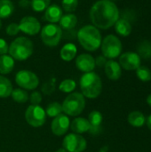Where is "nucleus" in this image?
<instances>
[{"label": "nucleus", "instance_id": "obj_1", "mask_svg": "<svg viewBox=\"0 0 151 152\" xmlns=\"http://www.w3.org/2000/svg\"><path fill=\"white\" fill-rule=\"evenodd\" d=\"M90 19L97 28L108 29L119 19V11L115 3L109 0L97 1L90 10Z\"/></svg>", "mask_w": 151, "mask_h": 152}, {"label": "nucleus", "instance_id": "obj_2", "mask_svg": "<svg viewBox=\"0 0 151 152\" xmlns=\"http://www.w3.org/2000/svg\"><path fill=\"white\" fill-rule=\"evenodd\" d=\"M77 39L84 49L93 52L101 45V35L93 25H86L81 28L77 33Z\"/></svg>", "mask_w": 151, "mask_h": 152}, {"label": "nucleus", "instance_id": "obj_3", "mask_svg": "<svg viewBox=\"0 0 151 152\" xmlns=\"http://www.w3.org/2000/svg\"><path fill=\"white\" fill-rule=\"evenodd\" d=\"M80 88L82 94L89 99L97 98L102 90V82L101 77L94 72L85 73L80 78Z\"/></svg>", "mask_w": 151, "mask_h": 152}, {"label": "nucleus", "instance_id": "obj_4", "mask_svg": "<svg viewBox=\"0 0 151 152\" xmlns=\"http://www.w3.org/2000/svg\"><path fill=\"white\" fill-rule=\"evenodd\" d=\"M9 53L17 61H25L33 53V44L31 40L25 37L15 38L9 46Z\"/></svg>", "mask_w": 151, "mask_h": 152}, {"label": "nucleus", "instance_id": "obj_5", "mask_svg": "<svg viewBox=\"0 0 151 152\" xmlns=\"http://www.w3.org/2000/svg\"><path fill=\"white\" fill-rule=\"evenodd\" d=\"M61 106L62 111L66 115L73 117L78 116L85 107V96L80 93H72L65 98Z\"/></svg>", "mask_w": 151, "mask_h": 152}, {"label": "nucleus", "instance_id": "obj_6", "mask_svg": "<svg viewBox=\"0 0 151 152\" xmlns=\"http://www.w3.org/2000/svg\"><path fill=\"white\" fill-rule=\"evenodd\" d=\"M101 52L104 57L115 59L118 57L122 52V44L119 38L114 35L107 36L101 41Z\"/></svg>", "mask_w": 151, "mask_h": 152}, {"label": "nucleus", "instance_id": "obj_7", "mask_svg": "<svg viewBox=\"0 0 151 152\" xmlns=\"http://www.w3.org/2000/svg\"><path fill=\"white\" fill-rule=\"evenodd\" d=\"M62 37L61 28L55 24H47L41 29V39L47 46H56Z\"/></svg>", "mask_w": 151, "mask_h": 152}, {"label": "nucleus", "instance_id": "obj_8", "mask_svg": "<svg viewBox=\"0 0 151 152\" xmlns=\"http://www.w3.org/2000/svg\"><path fill=\"white\" fill-rule=\"evenodd\" d=\"M25 118L28 124L33 127L42 126L46 119L45 110L39 105H30L25 112Z\"/></svg>", "mask_w": 151, "mask_h": 152}, {"label": "nucleus", "instance_id": "obj_9", "mask_svg": "<svg viewBox=\"0 0 151 152\" xmlns=\"http://www.w3.org/2000/svg\"><path fill=\"white\" fill-rule=\"evenodd\" d=\"M16 84L26 90H34L39 84L38 77L29 70H20L15 76Z\"/></svg>", "mask_w": 151, "mask_h": 152}, {"label": "nucleus", "instance_id": "obj_10", "mask_svg": "<svg viewBox=\"0 0 151 152\" xmlns=\"http://www.w3.org/2000/svg\"><path fill=\"white\" fill-rule=\"evenodd\" d=\"M62 146L68 152H83L87 147V142L82 135L69 134L63 139Z\"/></svg>", "mask_w": 151, "mask_h": 152}, {"label": "nucleus", "instance_id": "obj_11", "mask_svg": "<svg viewBox=\"0 0 151 152\" xmlns=\"http://www.w3.org/2000/svg\"><path fill=\"white\" fill-rule=\"evenodd\" d=\"M20 30L25 34L35 36L41 29V24L36 18L33 16H25L23 17L19 23Z\"/></svg>", "mask_w": 151, "mask_h": 152}, {"label": "nucleus", "instance_id": "obj_12", "mask_svg": "<svg viewBox=\"0 0 151 152\" xmlns=\"http://www.w3.org/2000/svg\"><path fill=\"white\" fill-rule=\"evenodd\" d=\"M119 65L125 70H136L141 66V58L136 53L127 52L119 57Z\"/></svg>", "mask_w": 151, "mask_h": 152}, {"label": "nucleus", "instance_id": "obj_13", "mask_svg": "<svg viewBox=\"0 0 151 152\" xmlns=\"http://www.w3.org/2000/svg\"><path fill=\"white\" fill-rule=\"evenodd\" d=\"M69 126H70V120L69 117H67L66 114L65 115L60 114L53 118L51 125V129L55 135L61 136L68 132Z\"/></svg>", "mask_w": 151, "mask_h": 152}, {"label": "nucleus", "instance_id": "obj_14", "mask_svg": "<svg viewBox=\"0 0 151 152\" xmlns=\"http://www.w3.org/2000/svg\"><path fill=\"white\" fill-rule=\"evenodd\" d=\"M76 66L77 68L85 72H92L95 68V59L88 53H82L77 57L76 60Z\"/></svg>", "mask_w": 151, "mask_h": 152}, {"label": "nucleus", "instance_id": "obj_15", "mask_svg": "<svg viewBox=\"0 0 151 152\" xmlns=\"http://www.w3.org/2000/svg\"><path fill=\"white\" fill-rule=\"evenodd\" d=\"M102 114L98 110H93L88 116V121L90 124L89 133L92 134H98L101 133V126L102 123Z\"/></svg>", "mask_w": 151, "mask_h": 152}, {"label": "nucleus", "instance_id": "obj_16", "mask_svg": "<svg viewBox=\"0 0 151 152\" xmlns=\"http://www.w3.org/2000/svg\"><path fill=\"white\" fill-rule=\"evenodd\" d=\"M104 68H105V74L109 79L117 80L120 78L122 75V70H121V66L119 65L118 62L113 60L108 61Z\"/></svg>", "mask_w": 151, "mask_h": 152}, {"label": "nucleus", "instance_id": "obj_17", "mask_svg": "<svg viewBox=\"0 0 151 152\" xmlns=\"http://www.w3.org/2000/svg\"><path fill=\"white\" fill-rule=\"evenodd\" d=\"M70 129L74 134H84L86 132H89L90 130V124L88 119L84 118H76L71 123H70Z\"/></svg>", "mask_w": 151, "mask_h": 152}, {"label": "nucleus", "instance_id": "obj_18", "mask_svg": "<svg viewBox=\"0 0 151 152\" xmlns=\"http://www.w3.org/2000/svg\"><path fill=\"white\" fill-rule=\"evenodd\" d=\"M61 16H62V10L57 4L49 5L46 8L45 12H44L45 20L49 21L51 23H55V22L60 21Z\"/></svg>", "mask_w": 151, "mask_h": 152}, {"label": "nucleus", "instance_id": "obj_19", "mask_svg": "<svg viewBox=\"0 0 151 152\" xmlns=\"http://www.w3.org/2000/svg\"><path fill=\"white\" fill-rule=\"evenodd\" d=\"M14 68V59L7 54L0 55V73L8 74Z\"/></svg>", "mask_w": 151, "mask_h": 152}, {"label": "nucleus", "instance_id": "obj_20", "mask_svg": "<svg viewBox=\"0 0 151 152\" xmlns=\"http://www.w3.org/2000/svg\"><path fill=\"white\" fill-rule=\"evenodd\" d=\"M115 29L122 37H127L132 32V25L126 19H118L115 23Z\"/></svg>", "mask_w": 151, "mask_h": 152}, {"label": "nucleus", "instance_id": "obj_21", "mask_svg": "<svg viewBox=\"0 0 151 152\" xmlns=\"http://www.w3.org/2000/svg\"><path fill=\"white\" fill-rule=\"evenodd\" d=\"M77 46L74 44L69 43L66 44L61 50V57L65 61H72L75 56L77 55Z\"/></svg>", "mask_w": 151, "mask_h": 152}, {"label": "nucleus", "instance_id": "obj_22", "mask_svg": "<svg viewBox=\"0 0 151 152\" xmlns=\"http://www.w3.org/2000/svg\"><path fill=\"white\" fill-rule=\"evenodd\" d=\"M77 23V18L75 14L72 13L62 15L60 20V27L65 30L72 29L73 28L76 27Z\"/></svg>", "mask_w": 151, "mask_h": 152}, {"label": "nucleus", "instance_id": "obj_23", "mask_svg": "<svg viewBox=\"0 0 151 152\" xmlns=\"http://www.w3.org/2000/svg\"><path fill=\"white\" fill-rule=\"evenodd\" d=\"M146 117L140 111H133L128 115V123L134 127H142L146 124Z\"/></svg>", "mask_w": 151, "mask_h": 152}, {"label": "nucleus", "instance_id": "obj_24", "mask_svg": "<svg viewBox=\"0 0 151 152\" xmlns=\"http://www.w3.org/2000/svg\"><path fill=\"white\" fill-rule=\"evenodd\" d=\"M14 11V5L11 0H0V19L10 17Z\"/></svg>", "mask_w": 151, "mask_h": 152}, {"label": "nucleus", "instance_id": "obj_25", "mask_svg": "<svg viewBox=\"0 0 151 152\" xmlns=\"http://www.w3.org/2000/svg\"><path fill=\"white\" fill-rule=\"evenodd\" d=\"M12 85L5 77L0 76V98H7L11 96Z\"/></svg>", "mask_w": 151, "mask_h": 152}, {"label": "nucleus", "instance_id": "obj_26", "mask_svg": "<svg viewBox=\"0 0 151 152\" xmlns=\"http://www.w3.org/2000/svg\"><path fill=\"white\" fill-rule=\"evenodd\" d=\"M138 55L140 58L149 60L151 58V43L149 41H142L139 44L137 47Z\"/></svg>", "mask_w": 151, "mask_h": 152}, {"label": "nucleus", "instance_id": "obj_27", "mask_svg": "<svg viewBox=\"0 0 151 152\" xmlns=\"http://www.w3.org/2000/svg\"><path fill=\"white\" fill-rule=\"evenodd\" d=\"M11 96L13 101H15L18 103H25L28 100V94L26 91L20 89V88H16L12 89Z\"/></svg>", "mask_w": 151, "mask_h": 152}, {"label": "nucleus", "instance_id": "obj_28", "mask_svg": "<svg viewBox=\"0 0 151 152\" xmlns=\"http://www.w3.org/2000/svg\"><path fill=\"white\" fill-rule=\"evenodd\" d=\"M62 112V106L57 102H51L45 109V114L50 118H55L58 115L61 114Z\"/></svg>", "mask_w": 151, "mask_h": 152}, {"label": "nucleus", "instance_id": "obj_29", "mask_svg": "<svg viewBox=\"0 0 151 152\" xmlns=\"http://www.w3.org/2000/svg\"><path fill=\"white\" fill-rule=\"evenodd\" d=\"M136 75L137 77L142 82H149L151 80L150 69L145 66H140L136 69Z\"/></svg>", "mask_w": 151, "mask_h": 152}, {"label": "nucleus", "instance_id": "obj_30", "mask_svg": "<svg viewBox=\"0 0 151 152\" xmlns=\"http://www.w3.org/2000/svg\"><path fill=\"white\" fill-rule=\"evenodd\" d=\"M76 87H77L76 82L73 79H69V78L61 81L59 86V89L63 93H71L76 89Z\"/></svg>", "mask_w": 151, "mask_h": 152}, {"label": "nucleus", "instance_id": "obj_31", "mask_svg": "<svg viewBox=\"0 0 151 152\" xmlns=\"http://www.w3.org/2000/svg\"><path fill=\"white\" fill-rule=\"evenodd\" d=\"M51 0H31V7L35 12H43L50 5Z\"/></svg>", "mask_w": 151, "mask_h": 152}, {"label": "nucleus", "instance_id": "obj_32", "mask_svg": "<svg viewBox=\"0 0 151 152\" xmlns=\"http://www.w3.org/2000/svg\"><path fill=\"white\" fill-rule=\"evenodd\" d=\"M78 5V0H62V8L68 12H74Z\"/></svg>", "mask_w": 151, "mask_h": 152}, {"label": "nucleus", "instance_id": "obj_33", "mask_svg": "<svg viewBox=\"0 0 151 152\" xmlns=\"http://www.w3.org/2000/svg\"><path fill=\"white\" fill-rule=\"evenodd\" d=\"M54 90H55V78L50 79L47 82H45L42 86V88H41V91L46 95H49Z\"/></svg>", "mask_w": 151, "mask_h": 152}, {"label": "nucleus", "instance_id": "obj_34", "mask_svg": "<svg viewBox=\"0 0 151 152\" xmlns=\"http://www.w3.org/2000/svg\"><path fill=\"white\" fill-rule=\"evenodd\" d=\"M5 31H6L7 35L12 37V36L18 35V33L20 30V28H19V24H17V23H11V24H9L6 27Z\"/></svg>", "mask_w": 151, "mask_h": 152}, {"label": "nucleus", "instance_id": "obj_35", "mask_svg": "<svg viewBox=\"0 0 151 152\" xmlns=\"http://www.w3.org/2000/svg\"><path fill=\"white\" fill-rule=\"evenodd\" d=\"M41 102H42V94L39 92L35 91L30 94V102L32 103V105H39Z\"/></svg>", "mask_w": 151, "mask_h": 152}, {"label": "nucleus", "instance_id": "obj_36", "mask_svg": "<svg viewBox=\"0 0 151 152\" xmlns=\"http://www.w3.org/2000/svg\"><path fill=\"white\" fill-rule=\"evenodd\" d=\"M9 51V46L6 41L3 38H0V55L6 54Z\"/></svg>", "mask_w": 151, "mask_h": 152}, {"label": "nucleus", "instance_id": "obj_37", "mask_svg": "<svg viewBox=\"0 0 151 152\" xmlns=\"http://www.w3.org/2000/svg\"><path fill=\"white\" fill-rule=\"evenodd\" d=\"M107 61H108L106 60V57H104L103 55L98 56L95 60V65H97L98 67H104Z\"/></svg>", "mask_w": 151, "mask_h": 152}, {"label": "nucleus", "instance_id": "obj_38", "mask_svg": "<svg viewBox=\"0 0 151 152\" xmlns=\"http://www.w3.org/2000/svg\"><path fill=\"white\" fill-rule=\"evenodd\" d=\"M29 4H30V3H29L28 0H21V1L20 2V4L21 5V7H26V6H28Z\"/></svg>", "mask_w": 151, "mask_h": 152}, {"label": "nucleus", "instance_id": "obj_39", "mask_svg": "<svg viewBox=\"0 0 151 152\" xmlns=\"http://www.w3.org/2000/svg\"><path fill=\"white\" fill-rule=\"evenodd\" d=\"M146 121H147V126H148L149 129L151 131V115H150V117L148 118V119Z\"/></svg>", "mask_w": 151, "mask_h": 152}, {"label": "nucleus", "instance_id": "obj_40", "mask_svg": "<svg viewBox=\"0 0 151 152\" xmlns=\"http://www.w3.org/2000/svg\"><path fill=\"white\" fill-rule=\"evenodd\" d=\"M147 102H148V104L151 107V94L148 96V98H147Z\"/></svg>", "mask_w": 151, "mask_h": 152}, {"label": "nucleus", "instance_id": "obj_41", "mask_svg": "<svg viewBox=\"0 0 151 152\" xmlns=\"http://www.w3.org/2000/svg\"><path fill=\"white\" fill-rule=\"evenodd\" d=\"M55 152H68L64 148H61V149H59V150H57Z\"/></svg>", "mask_w": 151, "mask_h": 152}, {"label": "nucleus", "instance_id": "obj_42", "mask_svg": "<svg viewBox=\"0 0 151 152\" xmlns=\"http://www.w3.org/2000/svg\"><path fill=\"white\" fill-rule=\"evenodd\" d=\"M2 28V21H1V19H0V28Z\"/></svg>", "mask_w": 151, "mask_h": 152}, {"label": "nucleus", "instance_id": "obj_43", "mask_svg": "<svg viewBox=\"0 0 151 152\" xmlns=\"http://www.w3.org/2000/svg\"><path fill=\"white\" fill-rule=\"evenodd\" d=\"M109 1H114V0H109Z\"/></svg>", "mask_w": 151, "mask_h": 152}]
</instances>
